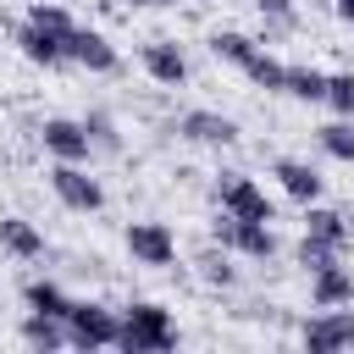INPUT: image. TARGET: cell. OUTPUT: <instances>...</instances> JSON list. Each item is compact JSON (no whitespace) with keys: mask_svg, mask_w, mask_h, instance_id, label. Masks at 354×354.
Listing matches in <instances>:
<instances>
[{"mask_svg":"<svg viewBox=\"0 0 354 354\" xmlns=\"http://www.w3.org/2000/svg\"><path fill=\"white\" fill-rule=\"evenodd\" d=\"M116 348H127V354H166V348H177V321H171V310H160V304H149V299L127 304V310H122V337H116Z\"/></svg>","mask_w":354,"mask_h":354,"instance_id":"obj_1","label":"cell"},{"mask_svg":"<svg viewBox=\"0 0 354 354\" xmlns=\"http://www.w3.org/2000/svg\"><path fill=\"white\" fill-rule=\"evenodd\" d=\"M66 332H72V348H116L122 337V315L94 304V299H72L66 310Z\"/></svg>","mask_w":354,"mask_h":354,"instance_id":"obj_2","label":"cell"},{"mask_svg":"<svg viewBox=\"0 0 354 354\" xmlns=\"http://www.w3.org/2000/svg\"><path fill=\"white\" fill-rule=\"evenodd\" d=\"M210 232H216V243H221L227 254H243V260H271V254H277L271 221H238L232 210H221Z\"/></svg>","mask_w":354,"mask_h":354,"instance_id":"obj_3","label":"cell"},{"mask_svg":"<svg viewBox=\"0 0 354 354\" xmlns=\"http://www.w3.org/2000/svg\"><path fill=\"white\" fill-rule=\"evenodd\" d=\"M50 188H55V199H61L66 210H83V216L105 205V188L83 171V160H55V166H50Z\"/></svg>","mask_w":354,"mask_h":354,"instance_id":"obj_4","label":"cell"},{"mask_svg":"<svg viewBox=\"0 0 354 354\" xmlns=\"http://www.w3.org/2000/svg\"><path fill=\"white\" fill-rule=\"evenodd\" d=\"M216 194H221V210H232L238 221H277V210H271L266 188H260L254 177H243V171H227Z\"/></svg>","mask_w":354,"mask_h":354,"instance_id":"obj_5","label":"cell"},{"mask_svg":"<svg viewBox=\"0 0 354 354\" xmlns=\"http://www.w3.org/2000/svg\"><path fill=\"white\" fill-rule=\"evenodd\" d=\"M127 254L138 260V266H171L177 260V232L166 227V221H133L127 227Z\"/></svg>","mask_w":354,"mask_h":354,"instance_id":"obj_6","label":"cell"},{"mask_svg":"<svg viewBox=\"0 0 354 354\" xmlns=\"http://www.w3.org/2000/svg\"><path fill=\"white\" fill-rule=\"evenodd\" d=\"M304 348L310 354H337V348H354V310H321L304 321Z\"/></svg>","mask_w":354,"mask_h":354,"instance_id":"obj_7","label":"cell"},{"mask_svg":"<svg viewBox=\"0 0 354 354\" xmlns=\"http://www.w3.org/2000/svg\"><path fill=\"white\" fill-rule=\"evenodd\" d=\"M39 144L55 155V160H88L94 138H88V122H72V116H50L39 127Z\"/></svg>","mask_w":354,"mask_h":354,"instance_id":"obj_8","label":"cell"},{"mask_svg":"<svg viewBox=\"0 0 354 354\" xmlns=\"http://www.w3.org/2000/svg\"><path fill=\"white\" fill-rule=\"evenodd\" d=\"M66 61H77L83 72H116V66H122L116 44H111L105 33H94V28H72V33H66Z\"/></svg>","mask_w":354,"mask_h":354,"instance_id":"obj_9","label":"cell"},{"mask_svg":"<svg viewBox=\"0 0 354 354\" xmlns=\"http://www.w3.org/2000/svg\"><path fill=\"white\" fill-rule=\"evenodd\" d=\"M17 50H22L33 66H66V39L50 33V28H39V22H22V28H17Z\"/></svg>","mask_w":354,"mask_h":354,"instance_id":"obj_10","label":"cell"},{"mask_svg":"<svg viewBox=\"0 0 354 354\" xmlns=\"http://www.w3.org/2000/svg\"><path fill=\"white\" fill-rule=\"evenodd\" d=\"M144 72H149L155 83L177 88V83L188 77V55H183V44H171V39H155V44H144Z\"/></svg>","mask_w":354,"mask_h":354,"instance_id":"obj_11","label":"cell"},{"mask_svg":"<svg viewBox=\"0 0 354 354\" xmlns=\"http://www.w3.org/2000/svg\"><path fill=\"white\" fill-rule=\"evenodd\" d=\"M177 133L188 144H238V122L232 116H216V111H188L177 122Z\"/></svg>","mask_w":354,"mask_h":354,"instance_id":"obj_12","label":"cell"},{"mask_svg":"<svg viewBox=\"0 0 354 354\" xmlns=\"http://www.w3.org/2000/svg\"><path fill=\"white\" fill-rule=\"evenodd\" d=\"M310 299H315V310H337V304H354V277L332 260V266H321V271H310Z\"/></svg>","mask_w":354,"mask_h":354,"instance_id":"obj_13","label":"cell"},{"mask_svg":"<svg viewBox=\"0 0 354 354\" xmlns=\"http://www.w3.org/2000/svg\"><path fill=\"white\" fill-rule=\"evenodd\" d=\"M271 177L282 183V194L288 199H299V205H315L321 199V171L310 166V160H277L271 166Z\"/></svg>","mask_w":354,"mask_h":354,"instance_id":"obj_14","label":"cell"},{"mask_svg":"<svg viewBox=\"0 0 354 354\" xmlns=\"http://www.w3.org/2000/svg\"><path fill=\"white\" fill-rule=\"evenodd\" d=\"M0 249L17 254V260H39L44 254V232L22 216H0Z\"/></svg>","mask_w":354,"mask_h":354,"instance_id":"obj_15","label":"cell"},{"mask_svg":"<svg viewBox=\"0 0 354 354\" xmlns=\"http://www.w3.org/2000/svg\"><path fill=\"white\" fill-rule=\"evenodd\" d=\"M22 343L28 348H66L72 343V332H66V315H44V310H28V321H22Z\"/></svg>","mask_w":354,"mask_h":354,"instance_id":"obj_16","label":"cell"},{"mask_svg":"<svg viewBox=\"0 0 354 354\" xmlns=\"http://www.w3.org/2000/svg\"><path fill=\"white\" fill-rule=\"evenodd\" d=\"M304 232H315V238H326V243H343V249H348V216H343V210L304 205Z\"/></svg>","mask_w":354,"mask_h":354,"instance_id":"obj_17","label":"cell"},{"mask_svg":"<svg viewBox=\"0 0 354 354\" xmlns=\"http://www.w3.org/2000/svg\"><path fill=\"white\" fill-rule=\"evenodd\" d=\"M254 50H260V44H254L249 33H232V28H221V33H210V55H216V61H232V66H249V61H254Z\"/></svg>","mask_w":354,"mask_h":354,"instance_id":"obj_18","label":"cell"},{"mask_svg":"<svg viewBox=\"0 0 354 354\" xmlns=\"http://www.w3.org/2000/svg\"><path fill=\"white\" fill-rule=\"evenodd\" d=\"M243 72H249V83H260V88H271V94H288V66H282L277 55L254 50V61H249Z\"/></svg>","mask_w":354,"mask_h":354,"instance_id":"obj_19","label":"cell"},{"mask_svg":"<svg viewBox=\"0 0 354 354\" xmlns=\"http://www.w3.org/2000/svg\"><path fill=\"white\" fill-rule=\"evenodd\" d=\"M22 299H28V310H44V315H66V310H72V299H66L55 282H44V277H33V282L22 288Z\"/></svg>","mask_w":354,"mask_h":354,"instance_id":"obj_20","label":"cell"},{"mask_svg":"<svg viewBox=\"0 0 354 354\" xmlns=\"http://www.w3.org/2000/svg\"><path fill=\"white\" fill-rule=\"evenodd\" d=\"M321 149H326L332 160L354 166V122H348V116H343V122H326V127H321Z\"/></svg>","mask_w":354,"mask_h":354,"instance_id":"obj_21","label":"cell"},{"mask_svg":"<svg viewBox=\"0 0 354 354\" xmlns=\"http://www.w3.org/2000/svg\"><path fill=\"white\" fill-rule=\"evenodd\" d=\"M288 94L293 100H326V72H315V66H288Z\"/></svg>","mask_w":354,"mask_h":354,"instance_id":"obj_22","label":"cell"},{"mask_svg":"<svg viewBox=\"0 0 354 354\" xmlns=\"http://www.w3.org/2000/svg\"><path fill=\"white\" fill-rule=\"evenodd\" d=\"M326 105L354 122V72H326Z\"/></svg>","mask_w":354,"mask_h":354,"instance_id":"obj_23","label":"cell"},{"mask_svg":"<svg viewBox=\"0 0 354 354\" xmlns=\"http://www.w3.org/2000/svg\"><path fill=\"white\" fill-rule=\"evenodd\" d=\"M28 22H39V28H50V33H61V39H66V33L77 28V22H72V17H66V11L55 6V0H33V6H28Z\"/></svg>","mask_w":354,"mask_h":354,"instance_id":"obj_24","label":"cell"},{"mask_svg":"<svg viewBox=\"0 0 354 354\" xmlns=\"http://www.w3.org/2000/svg\"><path fill=\"white\" fill-rule=\"evenodd\" d=\"M337 254H343V243H326V238H315V232H304V243H299V266H310V271L332 266Z\"/></svg>","mask_w":354,"mask_h":354,"instance_id":"obj_25","label":"cell"},{"mask_svg":"<svg viewBox=\"0 0 354 354\" xmlns=\"http://www.w3.org/2000/svg\"><path fill=\"white\" fill-rule=\"evenodd\" d=\"M199 277H205L210 288H232V282H238V266H227V249H221V254H205V260H199Z\"/></svg>","mask_w":354,"mask_h":354,"instance_id":"obj_26","label":"cell"},{"mask_svg":"<svg viewBox=\"0 0 354 354\" xmlns=\"http://www.w3.org/2000/svg\"><path fill=\"white\" fill-rule=\"evenodd\" d=\"M254 11H260V17H277V22H288V17H293V0H254Z\"/></svg>","mask_w":354,"mask_h":354,"instance_id":"obj_27","label":"cell"},{"mask_svg":"<svg viewBox=\"0 0 354 354\" xmlns=\"http://www.w3.org/2000/svg\"><path fill=\"white\" fill-rule=\"evenodd\" d=\"M88 138H94V144H116V133H111V122H105V116H94V122H88Z\"/></svg>","mask_w":354,"mask_h":354,"instance_id":"obj_28","label":"cell"},{"mask_svg":"<svg viewBox=\"0 0 354 354\" xmlns=\"http://www.w3.org/2000/svg\"><path fill=\"white\" fill-rule=\"evenodd\" d=\"M332 11H337V17L348 22V28H354V0H332Z\"/></svg>","mask_w":354,"mask_h":354,"instance_id":"obj_29","label":"cell"},{"mask_svg":"<svg viewBox=\"0 0 354 354\" xmlns=\"http://www.w3.org/2000/svg\"><path fill=\"white\" fill-rule=\"evenodd\" d=\"M133 6H149V11H160V6H177V0H133Z\"/></svg>","mask_w":354,"mask_h":354,"instance_id":"obj_30","label":"cell"}]
</instances>
